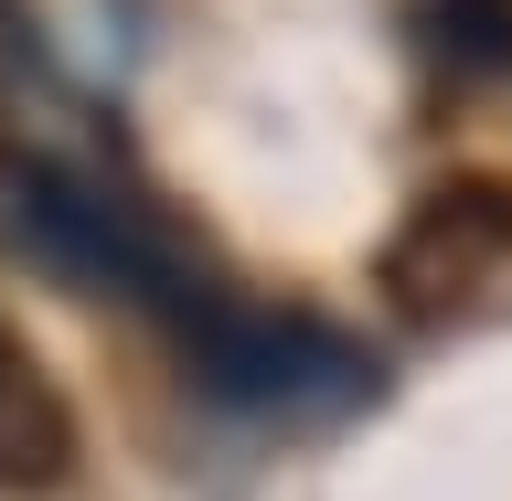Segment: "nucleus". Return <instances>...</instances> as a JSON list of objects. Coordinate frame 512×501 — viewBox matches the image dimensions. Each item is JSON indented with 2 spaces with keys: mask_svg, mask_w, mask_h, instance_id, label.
Masks as SVG:
<instances>
[{
  "mask_svg": "<svg viewBox=\"0 0 512 501\" xmlns=\"http://www.w3.org/2000/svg\"><path fill=\"white\" fill-rule=\"evenodd\" d=\"M11 235H22L54 278H75V288H118V299L160 310V320H171V342H182V331H203V320L224 310V288L203 278V267H182V256L160 246V235L128 214L107 182L64 171V160L22 171V192H11Z\"/></svg>",
  "mask_w": 512,
  "mask_h": 501,
  "instance_id": "obj_1",
  "label": "nucleus"
},
{
  "mask_svg": "<svg viewBox=\"0 0 512 501\" xmlns=\"http://www.w3.org/2000/svg\"><path fill=\"white\" fill-rule=\"evenodd\" d=\"M182 363L214 395H246V406H299V416H331V406H374V363L320 331L299 310H246L224 299L203 331H182Z\"/></svg>",
  "mask_w": 512,
  "mask_h": 501,
  "instance_id": "obj_2",
  "label": "nucleus"
},
{
  "mask_svg": "<svg viewBox=\"0 0 512 501\" xmlns=\"http://www.w3.org/2000/svg\"><path fill=\"white\" fill-rule=\"evenodd\" d=\"M502 256H512V192L502 182H438L395 235H384L374 278H384V310L395 320L438 331V320H459L480 288L502 278Z\"/></svg>",
  "mask_w": 512,
  "mask_h": 501,
  "instance_id": "obj_3",
  "label": "nucleus"
},
{
  "mask_svg": "<svg viewBox=\"0 0 512 501\" xmlns=\"http://www.w3.org/2000/svg\"><path fill=\"white\" fill-rule=\"evenodd\" d=\"M75 480V406L64 384L43 374V352L22 342V320L0 310V491L11 501H43Z\"/></svg>",
  "mask_w": 512,
  "mask_h": 501,
  "instance_id": "obj_4",
  "label": "nucleus"
},
{
  "mask_svg": "<svg viewBox=\"0 0 512 501\" xmlns=\"http://www.w3.org/2000/svg\"><path fill=\"white\" fill-rule=\"evenodd\" d=\"M0 22H11V32H22V0H0Z\"/></svg>",
  "mask_w": 512,
  "mask_h": 501,
  "instance_id": "obj_5",
  "label": "nucleus"
}]
</instances>
